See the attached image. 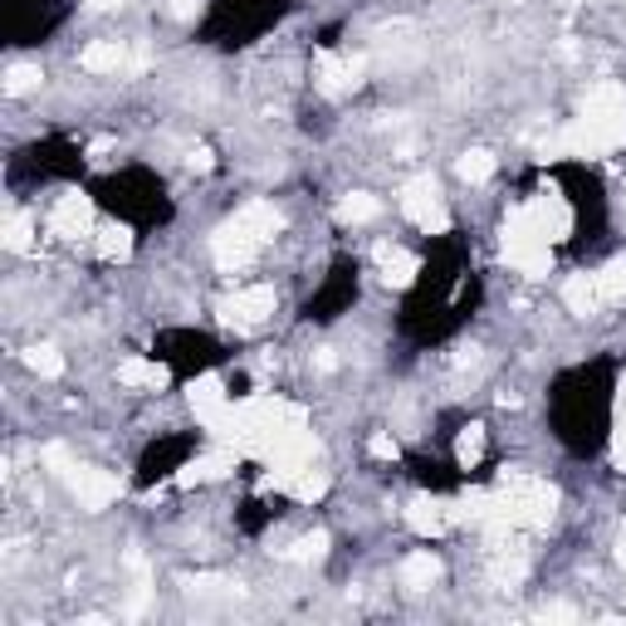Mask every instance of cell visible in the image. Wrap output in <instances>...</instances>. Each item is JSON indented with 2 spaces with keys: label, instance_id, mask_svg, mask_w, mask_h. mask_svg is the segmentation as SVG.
Listing matches in <instances>:
<instances>
[{
  "label": "cell",
  "instance_id": "1",
  "mask_svg": "<svg viewBox=\"0 0 626 626\" xmlns=\"http://www.w3.org/2000/svg\"><path fill=\"white\" fill-rule=\"evenodd\" d=\"M274 230H279V211H274L270 201L240 206V211L230 216V221L216 230V240H211L216 270H226V274L250 270V265H255V255L265 250V240H274Z\"/></svg>",
  "mask_w": 626,
  "mask_h": 626
},
{
  "label": "cell",
  "instance_id": "2",
  "mask_svg": "<svg viewBox=\"0 0 626 626\" xmlns=\"http://www.w3.org/2000/svg\"><path fill=\"white\" fill-rule=\"evenodd\" d=\"M494 499H499V519L514 524V529H543L558 509V490L524 475V470H504L499 485H494Z\"/></svg>",
  "mask_w": 626,
  "mask_h": 626
},
{
  "label": "cell",
  "instance_id": "3",
  "mask_svg": "<svg viewBox=\"0 0 626 626\" xmlns=\"http://www.w3.org/2000/svg\"><path fill=\"white\" fill-rule=\"evenodd\" d=\"M45 465H54L64 475V485L74 490V499H79V509H108V504L118 499V480L108 475V470L98 465H79V460H69V450L64 446H50L45 450Z\"/></svg>",
  "mask_w": 626,
  "mask_h": 626
},
{
  "label": "cell",
  "instance_id": "4",
  "mask_svg": "<svg viewBox=\"0 0 626 626\" xmlns=\"http://www.w3.org/2000/svg\"><path fill=\"white\" fill-rule=\"evenodd\" d=\"M402 216L416 230H426V235H446L450 230V211H446L441 186H436L431 172H421V177H411L402 186Z\"/></svg>",
  "mask_w": 626,
  "mask_h": 626
},
{
  "label": "cell",
  "instance_id": "5",
  "mask_svg": "<svg viewBox=\"0 0 626 626\" xmlns=\"http://www.w3.org/2000/svg\"><path fill=\"white\" fill-rule=\"evenodd\" d=\"M274 304H279V294H274L270 284H250V289H235L221 304V318L235 328H260L274 314Z\"/></svg>",
  "mask_w": 626,
  "mask_h": 626
},
{
  "label": "cell",
  "instance_id": "6",
  "mask_svg": "<svg viewBox=\"0 0 626 626\" xmlns=\"http://www.w3.org/2000/svg\"><path fill=\"white\" fill-rule=\"evenodd\" d=\"M79 64L89 74H142L147 69V54H133L123 40H98V45L84 50Z\"/></svg>",
  "mask_w": 626,
  "mask_h": 626
},
{
  "label": "cell",
  "instance_id": "7",
  "mask_svg": "<svg viewBox=\"0 0 626 626\" xmlns=\"http://www.w3.org/2000/svg\"><path fill=\"white\" fill-rule=\"evenodd\" d=\"M50 230L59 240H84V235H94V206H89V196H79V191H69V196H59L54 201V211H50Z\"/></svg>",
  "mask_w": 626,
  "mask_h": 626
},
{
  "label": "cell",
  "instance_id": "8",
  "mask_svg": "<svg viewBox=\"0 0 626 626\" xmlns=\"http://www.w3.org/2000/svg\"><path fill=\"white\" fill-rule=\"evenodd\" d=\"M406 524H411L421 538H441L460 524V504L450 499H411L406 504Z\"/></svg>",
  "mask_w": 626,
  "mask_h": 626
},
{
  "label": "cell",
  "instance_id": "9",
  "mask_svg": "<svg viewBox=\"0 0 626 626\" xmlns=\"http://www.w3.org/2000/svg\"><path fill=\"white\" fill-rule=\"evenodd\" d=\"M230 406H235V402H230V392H226L221 377H196L191 382V411L201 416L211 431H221V426H226Z\"/></svg>",
  "mask_w": 626,
  "mask_h": 626
},
{
  "label": "cell",
  "instance_id": "10",
  "mask_svg": "<svg viewBox=\"0 0 626 626\" xmlns=\"http://www.w3.org/2000/svg\"><path fill=\"white\" fill-rule=\"evenodd\" d=\"M235 460H240V450L235 446H216V450H206V455H196V460H186V465L177 470V485H206V480H221L235 470Z\"/></svg>",
  "mask_w": 626,
  "mask_h": 626
},
{
  "label": "cell",
  "instance_id": "11",
  "mask_svg": "<svg viewBox=\"0 0 626 626\" xmlns=\"http://www.w3.org/2000/svg\"><path fill=\"white\" fill-rule=\"evenodd\" d=\"M314 79H318V89L323 94H353L362 84V59L358 54H323Z\"/></svg>",
  "mask_w": 626,
  "mask_h": 626
},
{
  "label": "cell",
  "instance_id": "12",
  "mask_svg": "<svg viewBox=\"0 0 626 626\" xmlns=\"http://www.w3.org/2000/svg\"><path fill=\"white\" fill-rule=\"evenodd\" d=\"M563 304H568V314H578V318H592L602 309V289H597V274H573V279L563 284Z\"/></svg>",
  "mask_w": 626,
  "mask_h": 626
},
{
  "label": "cell",
  "instance_id": "13",
  "mask_svg": "<svg viewBox=\"0 0 626 626\" xmlns=\"http://www.w3.org/2000/svg\"><path fill=\"white\" fill-rule=\"evenodd\" d=\"M377 270L387 284H397V289H406V284H416V274H421V260L406 255L402 245H377Z\"/></svg>",
  "mask_w": 626,
  "mask_h": 626
},
{
  "label": "cell",
  "instance_id": "14",
  "mask_svg": "<svg viewBox=\"0 0 626 626\" xmlns=\"http://www.w3.org/2000/svg\"><path fill=\"white\" fill-rule=\"evenodd\" d=\"M94 250H98V260H108V265H118V260H128V255H133V230H128V226H118V221L98 226V230H94Z\"/></svg>",
  "mask_w": 626,
  "mask_h": 626
},
{
  "label": "cell",
  "instance_id": "15",
  "mask_svg": "<svg viewBox=\"0 0 626 626\" xmlns=\"http://www.w3.org/2000/svg\"><path fill=\"white\" fill-rule=\"evenodd\" d=\"M118 377L128 382V387H147V392H162L167 387V367L152 358H128L123 367H118Z\"/></svg>",
  "mask_w": 626,
  "mask_h": 626
},
{
  "label": "cell",
  "instance_id": "16",
  "mask_svg": "<svg viewBox=\"0 0 626 626\" xmlns=\"http://www.w3.org/2000/svg\"><path fill=\"white\" fill-rule=\"evenodd\" d=\"M436 578H441V563H436V553H411V558L402 563V587H411V592L436 587Z\"/></svg>",
  "mask_w": 626,
  "mask_h": 626
},
{
  "label": "cell",
  "instance_id": "17",
  "mask_svg": "<svg viewBox=\"0 0 626 626\" xmlns=\"http://www.w3.org/2000/svg\"><path fill=\"white\" fill-rule=\"evenodd\" d=\"M377 211H382V201H377V196H367V191H353V196H343V201H338V221H343V226L377 221Z\"/></svg>",
  "mask_w": 626,
  "mask_h": 626
},
{
  "label": "cell",
  "instance_id": "18",
  "mask_svg": "<svg viewBox=\"0 0 626 626\" xmlns=\"http://www.w3.org/2000/svg\"><path fill=\"white\" fill-rule=\"evenodd\" d=\"M323 553H328V534H304V538H294V543L284 548L289 563H318Z\"/></svg>",
  "mask_w": 626,
  "mask_h": 626
},
{
  "label": "cell",
  "instance_id": "19",
  "mask_svg": "<svg viewBox=\"0 0 626 626\" xmlns=\"http://www.w3.org/2000/svg\"><path fill=\"white\" fill-rule=\"evenodd\" d=\"M480 455H485V431H480V426H465V431H460V441H455V460L465 470H475Z\"/></svg>",
  "mask_w": 626,
  "mask_h": 626
},
{
  "label": "cell",
  "instance_id": "20",
  "mask_svg": "<svg viewBox=\"0 0 626 626\" xmlns=\"http://www.w3.org/2000/svg\"><path fill=\"white\" fill-rule=\"evenodd\" d=\"M25 362H30V372H40V377H59V372H64L59 348H50V343H35L25 353Z\"/></svg>",
  "mask_w": 626,
  "mask_h": 626
},
{
  "label": "cell",
  "instance_id": "21",
  "mask_svg": "<svg viewBox=\"0 0 626 626\" xmlns=\"http://www.w3.org/2000/svg\"><path fill=\"white\" fill-rule=\"evenodd\" d=\"M597 289H602V299H607V304L622 299V294H626V260H612V265L597 274Z\"/></svg>",
  "mask_w": 626,
  "mask_h": 626
},
{
  "label": "cell",
  "instance_id": "22",
  "mask_svg": "<svg viewBox=\"0 0 626 626\" xmlns=\"http://www.w3.org/2000/svg\"><path fill=\"white\" fill-rule=\"evenodd\" d=\"M30 245H35V226H30V216H10L6 221V250H20V255H25Z\"/></svg>",
  "mask_w": 626,
  "mask_h": 626
},
{
  "label": "cell",
  "instance_id": "23",
  "mask_svg": "<svg viewBox=\"0 0 626 626\" xmlns=\"http://www.w3.org/2000/svg\"><path fill=\"white\" fill-rule=\"evenodd\" d=\"M460 177L465 182H490L494 177V157L490 152H465V157H460Z\"/></svg>",
  "mask_w": 626,
  "mask_h": 626
},
{
  "label": "cell",
  "instance_id": "24",
  "mask_svg": "<svg viewBox=\"0 0 626 626\" xmlns=\"http://www.w3.org/2000/svg\"><path fill=\"white\" fill-rule=\"evenodd\" d=\"M612 465L626 470V377H622V397H617V431H612Z\"/></svg>",
  "mask_w": 626,
  "mask_h": 626
},
{
  "label": "cell",
  "instance_id": "25",
  "mask_svg": "<svg viewBox=\"0 0 626 626\" xmlns=\"http://www.w3.org/2000/svg\"><path fill=\"white\" fill-rule=\"evenodd\" d=\"M186 587H191L196 597H230V592H240L235 582H226V578H191Z\"/></svg>",
  "mask_w": 626,
  "mask_h": 626
},
{
  "label": "cell",
  "instance_id": "26",
  "mask_svg": "<svg viewBox=\"0 0 626 626\" xmlns=\"http://www.w3.org/2000/svg\"><path fill=\"white\" fill-rule=\"evenodd\" d=\"M40 84V69H30V64H15V69L6 74V94H30Z\"/></svg>",
  "mask_w": 626,
  "mask_h": 626
},
{
  "label": "cell",
  "instance_id": "27",
  "mask_svg": "<svg viewBox=\"0 0 626 626\" xmlns=\"http://www.w3.org/2000/svg\"><path fill=\"white\" fill-rule=\"evenodd\" d=\"M372 455H377V460H397V441H392V436H372Z\"/></svg>",
  "mask_w": 626,
  "mask_h": 626
},
{
  "label": "cell",
  "instance_id": "28",
  "mask_svg": "<svg viewBox=\"0 0 626 626\" xmlns=\"http://www.w3.org/2000/svg\"><path fill=\"white\" fill-rule=\"evenodd\" d=\"M573 617H578L573 607H548V612H543V622H573Z\"/></svg>",
  "mask_w": 626,
  "mask_h": 626
},
{
  "label": "cell",
  "instance_id": "29",
  "mask_svg": "<svg viewBox=\"0 0 626 626\" xmlns=\"http://www.w3.org/2000/svg\"><path fill=\"white\" fill-rule=\"evenodd\" d=\"M89 6H94V10H113L118 0H89Z\"/></svg>",
  "mask_w": 626,
  "mask_h": 626
},
{
  "label": "cell",
  "instance_id": "30",
  "mask_svg": "<svg viewBox=\"0 0 626 626\" xmlns=\"http://www.w3.org/2000/svg\"><path fill=\"white\" fill-rule=\"evenodd\" d=\"M617 553H622V563H626V529H622V543H617Z\"/></svg>",
  "mask_w": 626,
  "mask_h": 626
}]
</instances>
